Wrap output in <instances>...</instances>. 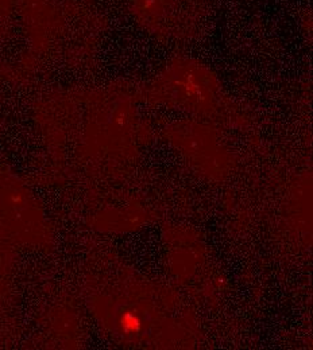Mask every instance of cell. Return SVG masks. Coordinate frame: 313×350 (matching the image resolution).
<instances>
[{
	"label": "cell",
	"instance_id": "cell-1",
	"mask_svg": "<svg viewBox=\"0 0 313 350\" xmlns=\"http://www.w3.org/2000/svg\"><path fill=\"white\" fill-rule=\"evenodd\" d=\"M121 326L125 333L136 334L143 327V321L136 312H125L121 318Z\"/></svg>",
	"mask_w": 313,
	"mask_h": 350
},
{
	"label": "cell",
	"instance_id": "cell-2",
	"mask_svg": "<svg viewBox=\"0 0 313 350\" xmlns=\"http://www.w3.org/2000/svg\"><path fill=\"white\" fill-rule=\"evenodd\" d=\"M4 16V8H3V0H0V22L3 21Z\"/></svg>",
	"mask_w": 313,
	"mask_h": 350
}]
</instances>
